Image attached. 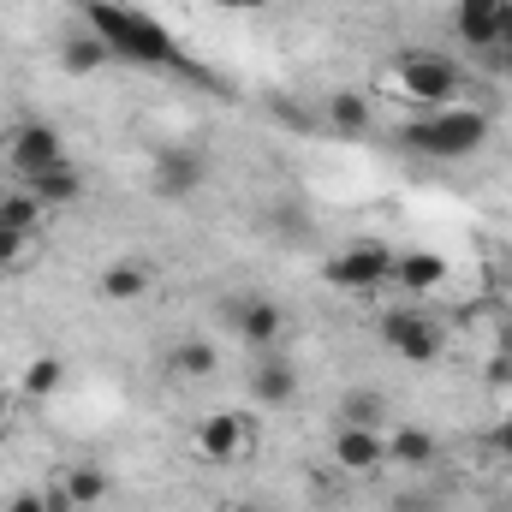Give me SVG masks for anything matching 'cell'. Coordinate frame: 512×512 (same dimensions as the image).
<instances>
[{
	"label": "cell",
	"instance_id": "16",
	"mask_svg": "<svg viewBox=\"0 0 512 512\" xmlns=\"http://www.w3.org/2000/svg\"><path fill=\"white\" fill-rule=\"evenodd\" d=\"M203 173H209V167H203L197 155H161V161H155V191H161V197H191V191L203 185Z\"/></svg>",
	"mask_w": 512,
	"mask_h": 512
},
{
	"label": "cell",
	"instance_id": "24",
	"mask_svg": "<svg viewBox=\"0 0 512 512\" xmlns=\"http://www.w3.org/2000/svg\"><path fill=\"white\" fill-rule=\"evenodd\" d=\"M346 423H376V393H346Z\"/></svg>",
	"mask_w": 512,
	"mask_h": 512
},
{
	"label": "cell",
	"instance_id": "17",
	"mask_svg": "<svg viewBox=\"0 0 512 512\" xmlns=\"http://www.w3.org/2000/svg\"><path fill=\"white\" fill-rule=\"evenodd\" d=\"M60 66H66L72 78H96L102 66H114V54H108V42H102L96 30H84V36H72V42L60 48Z\"/></svg>",
	"mask_w": 512,
	"mask_h": 512
},
{
	"label": "cell",
	"instance_id": "18",
	"mask_svg": "<svg viewBox=\"0 0 512 512\" xmlns=\"http://www.w3.org/2000/svg\"><path fill=\"white\" fill-rule=\"evenodd\" d=\"M60 382H66V358H60V352H42V358H30V370H24V382H18V399L42 405V399H54Z\"/></svg>",
	"mask_w": 512,
	"mask_h": 512
},
{
	"label": "cell",
	"instance_id": "14",
	"mask_svg": "<svg viewBox=\"0 0 512 512\" xmlns=\"http://www.w3.org/2000/svg\"><path fill=\"white\" fill-rule=\"evenodd\" d=\"M435 453H441V441H435L429 429H417V423H399V429L387 435V459H393V465L423 471V465H435Z\"/></svg>",
	"mask_w": 512,
	"mask_h": 512
},
{
	"label": "cell",
	"instance_id": "30",
	"mask_svg": "<svg viewBox=\"0 0 512 512\" xmlns=\"http://www.w3.org/2000/svg\"><path fill=\"white\" fill-rule=\"evenodd\" d=\"M245 512H268V507H245Z\"/></svg>",
	"mask_w": 512,
	"mask_h": 512
},
{
	"label": "cell",
	"instance_id": "21",
	"mask_svg": "<svg viewBox=\"0 0 512 512\" xmlns=\"http://www.w3.org/2000/svg\"><path fill=\"white\" fill-rule=\"evenodd\" d=\"M370 120H376V114H370V96H358V90L328 96V126L334 131H352V137H358V131H370Z\"/></svg>",
	"mask_w": 512,
	"mask_h": 512
},
{
	"label": "cell",
	"instance_id": "8",
	"mask_svg": "<svg viewBox=\"0 0 512 512\" xmlns=\"http://www.w3.org/2000/svg\"><path fill=\"white\" fill-rule=\"evenodd\" d=\"M233 322H239V340H245L251 352H274L280 334H286V310H280L274 298H239V304H233Z\"/></svg>",
	"mask_w": 512,
	"mask_h": 512
},
{
	"label": "cell",
	"instance_id": "4",
	"mask_svg": "<svg viewBox=\"0 0 512 512\" xmlns=\"http://www.w3.org/2000/svg\"><path fill=\"white\" fill-rule=\"evenodd\" d=\"M60 161H72V155H66V137L48 126V120H18V126H12V137H6V167L18 173V185L42 179V173L60 167Z\"/></svg>",
	"mask_w": 512,
	"mask_h": 512
},
{
	"label": "cell",
	"instance_id": "1",
	"mask_svg": "<svg viewBox=\"0 0 512 512\" xmlns=\"http://www.w3.org/2000/svg\"><path fill=\"white\" fill-rule=\"evenodd\" d=\"M78 12H84V24L108 42L114 60H126V66H179V42H173L155 18L131 12L120 0H84Z\"/></svg>",
	"mask_w": 512,
	"mask_h": 512
},
{
	"label": "cell",
	"instance_id": "11",
	"mask_svg": "<svg viewBox=\"0 0 512 512\" xmlns=\"http://www.w3.org/2000/svg\"><path fill=\"white\" fill-rule=\"evenodd\" d=\"M501 6H507V0H453V30H459V42L477 48V54H489L495 36H501Z\"/></svg>",
	"mask_w": 512,
	"mask_h": 512
},
{
	"label": "cell",
	"instance_id": "6",
	"mask_svg": "<svg viewBox=\"0 0 512 512\" xmlns=\"http://www.w3.org/2000/svg\"><path fill=\"white\" fill-rule=\"evenodd\" d=\"M382 340L405 358V364H435L441 358V322L423 316L417 304H399L382 316Z\"/></svg>",
	"mask_w": 512,
	"mask_h": 512
},
{
	"label": "cell",
	"instance_id": "22",
	"mask_svg": "<svg viewBox=\"0 0 512 512\" xmlns=\"http://www.w3.org/2000/svg\"><path fill=\"white\" fill-rule=\"evenodd\" d=\"M42 215H48V209H42V203H36V197H30L24 185L0 197V227H18V233H36V227H42Z\"/></svg>",
	"mask_w": 512,
	"mask_h": 512
},
{
	"label": "cell",
	"instance_id": "3",
	"mask_svg": "<svg viewBox=\"0 0 512 512\" xmlns=\"http://www.w3.org/2000/svg\"><path fill=\"white\" fill-rule=\"evenodd\" d=\"M387 84L411 102V108H459V90H465V72H459V60L453 54H441V48H405L399 60H393V72H387Z\"/></svg>",
	"mask_w": 512,
	"mask_h": 512
},
{
	"label": "cell",
	"instance_id": "23",
	"mask_svg": "<svg viewBox=\"0 0 512 512\" xmlns=\"http://www.w3.org/2000/svg\"><path fill=\"white\" fill-rule=\"evenodd\" d=\"M24 262H30V233L0 227V268H24Z\"/></svg>",
	"mask_w": 512,
	"mask_h": 512
},
{
	"label": "cell",
	"instance_id": "25",
	"mask_svg": "<svg viewBox=\"0 0 512 512\" xmlns=\"http://www.w3.org/2000/svg\"><path fill=\"white\" fill-rule=\"evenodd\" d=\"M6 512H48V489H18L6 501Z\"/></svg>",
	"mask_w": 512,
	"mask_h": 512
},
{
	"label": "cell",
	"instance_id": "9",
	"mask_svg": "<svg viewBox=\"0 0 512 512\" xmlns=\"http://www.w3.org/2000/svg\"><path fill=\"white\" fill-rule=\"evenodd\" d=\"M405 298H429L447 286V256L435 251H393V274H387Z\"/></svg>",
	"mask_w": 512,
	"mask_h": 512
},
{
	"label": "cell",
	"instance_id": "12",
	"mask_svg": "<svg viewBox=\"0 0 512 512\" xmlns=\"http://www.w3.org/2000/svg\"><path fill=\"white\" fill-rule=\"evenodd\" d=\"M251 399H256V405H268V411L292 405V399H298V370H292L286 358H274V352H256V364H251Z\"/></svg>",
	"mask_w": 512,
	"mask_h": 512
},
{
	"label": "cell",
	"instance_id": "20",
	"mask_svg": "<svg viewBox=\"0 0 512 512\" xmlns=\"http://www.w3.org/2000/svg\"><path fill=\"white\" fill-rule=\"evenodd\" d=\"M149 292V268L143 262H114V268H102V298L108 304H137Z\"/></svg>",
	"mask_w": 512,
	"mask_h": 512
},
{
	"label": "cell",
	"instance_id": "5",
	"mask_svg": "<svg viewBox=\"0 0 512 512\" xmlns=\"http://www.w3.org/2000/svg\"><path fill=\"white\" fill-rule=\"evenodd\" d=\"M387 274H393V245H382V239H352L322 268V280L340 292H376V286H387Z\"/></svg>",
	"mask_w": 512,
	"mask_h": 512
},
{
	"label": "cell",
	"instance_id": "13",
	"mask_svg": "<svg viewBox=\"0 0 512 512\" xmlns=\"http://www.w3.org/2000/svg\"><path fill=\"white\" fill-rule=\"evenodd\" d=\"M24 191H30V197L54 215V209H72V203L84 197V173H78V161H60V167H48L42 179H30Z\"/></svg>",
	"mask_w": 512,
	"mask_h": 512
},
{
	"label": "cell",
	"instance_id": "28",
	"mask_svg": "<svg viewBox=\"0 0 512 512\" xmlns=\"http://www.w3.org/2000/svg\"><path fill=\"white\" fill-rule=\"evenodd\" d=\"M12 405H18V387H0V429H6V417H12Z\"/></svg>",
	"mask_w": 512,
	"mask_h": 512
},
{
	"label": "cell",
	"instance_id": "27",
	"mask_svg": "<svg viewBox=\"0 0 512 512\" xmlns=\"http://www.w3.org/2000/svg\"><path fill=\"white\" fill-rule=\"evenodd\" d=\"M209 6H227V12H262L268 0H209Z\"/></svg>",
	"mask_w": 512,
	"mask_h": 512
},
{
	"label": "cell",
	"instance_id": "7",
	"mask_svg": "<svg viewBox=\"0 0 512 512\" xmlns=\"http://www.w3.org/2000/svg\"><path fill=\"white\" fill-rule=\"evenodd\" d=\"M191 441H197V453H203L209 465H239L245 447H251V429H245V417H233V411H209Z\"/></svg>",
	"mask_w": 512,
	"mask_h": 512
},
{
	"label": "cell",
	"instance_id": "2",
	"mask_svg": "<svg viewBox=\"0 0 512 512\" xmlns=\"http://www.w3.org/2000/svg\"><path fill=\"white\" fill-rule=\"evenodd\" d=\"M489 131H495L489 114H477V108H429L423 120H411L399 131V143L423 161H465L489 143Z\"/></svg>",
	"mask_w": 512,
	"mask_h": 512
},
{
	"label": "cell",
	"instance_id": "29",
	"mask_svg": "<svg viewBox=\"0 0 512 512\" xmlns=\"http://www.w3.org/2000/svg\"><path fill=\"white\" fill-rule=\"evenodd\" d=\"M507 304H512V268H507Z\"/></svg>",
	"mask_w": 512,
	"mask_h": 512
},
{
	"label": "cell",
	"instance_id": "26",
	"mask_svg": "<svg viewBox=\"0 0 512 512\" xmlns=\"http://www.w3.org/2000/svg\"><path fill=\"white\" fill-rule=\"evenodd\" d=\"M489 447H495L501 459H512V417H501V423L489 429Z\"/></svg>",
	"mask_w": 512,
	"mask_h": 512
},
{
	"label": "cell",
	"instance_id": "15",
	"mask_svg": "<svg viewBox=\"0 0 512 512\" xmlns=\"http://www.w3.org/2000/svg\"><path fill=\"white\" fill-rule=\"evenodd\" d=\"M60 489H66V501L78 512H90V507H102L108 495H114V477L102 471V465H72L66 477H60Z\"/></svg>",
	"mask_w": 512,
	"mask_h": 512
},
{
	"label": "cell",
	"instance_id": "19",
	"mask_svg": "<svg viewBox=\"0 0 512 512\" xmlns=\"http://www.w3.org/2000/svg\"><path fill=\"white\" fill-rule=\"evenodd\" d=\"M215 364H221V358H215V346H209V340H179V346L167 352V370H173V376H185V382H209V376H215Z\"/></svg>",
	"mask_w": 512,
	"mask_h": 512
},
{
	"label": "cell",
	"instance_id": "10",
	"mask_svg": "<svg viewBox=\"0 0 512 512\" xmlns=\"http://www.w3.org/2000/svg\"><path fill=\"white\" fill-rule=\"evenodd\" d=\"M334 459H340V471H382L387 465V441L376 435V423H340V435H334Z\"/></svg>",
	"mask_w": 512,
	"mask_h": 512
}]
</instances>
